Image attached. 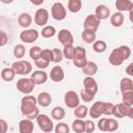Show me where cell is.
<instances>
[{
    "label": "cell",
    "instance_id": "51",
    "mask_svg": "<svg viewBox=\"0 0 133 133\" xmlns=\"http://www.w3.org/2000/svg\"><path fill=\"white\" fill-rule=\"evenodd\" d=\"M30 2L34 5H39V4H43L44 3V0H39V1H33V0H30Z\"/></svg>",
    "mask_w": 133,
    "mask_h": 133
},
{
    "label": "cell",
    "instance_id": "22",
    "mask_svg": "<svg viewBox=\"0 0 133 133\" xmlns=\"http://www.w3.org/2000/svg\"><path fill=\"white\" fill-rule=\"evenodd\" d=\"M82 72L83 74L86 76V77H92L94 75L97 74L98 72V64L94 61H89L87 60V63L85 64V66L82 69Z\"/></svg>",
    "mask_w": 133,
    "mask_h": 133
},
{
    "label": "cell",
    "instance_id": "15",
    "mask_svg": "<svg viewBox=\"0 0 133 133\" xmlns=\"http://www.w3.org/2000/svg\"><path fill=\"white\" fill-rule=\"evenodd\" d=\"M50 79L54 82H60L64 79V72L61 66L55 65L50 71Z\"/></svg>",
    "mask_w": 133,
    "mask_h": 133
},
{
    "label": "cell",
    "instance_id": "17",
    "mask_svg": "<svg viewBox=\"0 0 133 133\" xmlns=\"http://www.w3.org/2000/svg\"><path fill=\"white\" fill-rule=\"evenodd\" d=\"M34 125L31 119L24 118L19 123V132L20 133H33Z\"/></svg>",
    "mask_w": 133,
    "mask_h": 133
},
{
    "label": "cell",
    "instance_id": "34",
    "mask_svg": "<svg viewBox=\"0 0 133 133\" xmlns=\"http://www.w3.org/2000/svg\"><path fill=\"white\" fill-rule=\"evenodd\" d=\"M74 53H75V47H74L73 45L64 46V47H63L62 54H63V57H65L66 59L73 60V59H74Z\"/></svg>",
    "mask_w": 133,
    "mask_h": 133
},
{
    "label": "cell",
    "instance_id": "32",
    "mask_svg": "<svg viewBox=\"0 0 133 133\" xmlns=\"http://www.w3.org/2000/svg\"><path fill=\"white\" fill-rule=\"evenodd\" d=\"M41 34L45 38H50V37H52V36H54L56 34V29L53 26H45L42 29Z\"/></svg>",
    "mask_w": 133,
    "mask_h": 133
},
{
    "label": "cell",
    "instance_id": "48",
    "mask_svg": "<svg viewBox=\"0 0 133 133\" xmlns=\"http://www.w3.org/2000/svg\"><path fill=\"white\" fill-rule=\"evenodd\" d=\"M7 42H8V36H7V34H6L4 31L0 30V47L5 46V45L7 44Z\"/></svg>",
    "mask_w": 133,
    "mask_h": 133
},
{
    "label": "cell",
    "instance_id": "29",
    "mask_svg": "<svg viewBox=\"0 0 133 133\" xmlns=\"http://www.w3.org/2000/svg\"><path fill=\"white\" fill-rule=\"evenodd\" d=\"M72 129L76 133H83L85 132V122L83 119L77 118L72 124Z\"/></svg>",
    "mask_w": 133,
    "mask_h": 133
},
{
    "label": "cell",
    "instance_id": "14",
    "mask_svg": "<svg viewBox=\"0 0 133 133\" xmlns=\"http://www.w3.org/2000/svg\"><path fill=\"white\" fill-rule=\"evenodd\" d=\"M30 79L32 80V82L36 85V84H44L47 82L48 80V74L45 71L42 70H36L34 72L31 73Z\"/></svg>",
    "mask_w": 133,
    "mask_h": 133
},
{
    "label": "cell",
    "instance_id": "36",
    "mask_svg": "<svg viewBox=\"0 0 133 133\" xmlns=\"http://www.w3.org/2000/svg\"><path fill=\"white\" fill-rule=\"evenodd\" d=\"M12 53H14V56H15L16 58H23V57L25 56L26 49H25V47H24L22 44H19V45H17V46H15Z\"/></svg>",
    "mask_w": 133,
    "mask_h": 133
},
{
    "label": "cell",
    "instance_id": "43",
    "mask_svg": "<svg viewBox=\"0 0 133 133\" xmlns=\"http://www.w3.org/2000/svg\"><path fill=\"white\" fill-rule=\"evenodd\" d=\"M80 97H81V99H82L85 103L91 102V100H94V98H95V96H92L91 94L87 92V91L84 90V89H82V90L80 91Z\"/></svg>",
    "mask_w": 133,
    "mask_h": 133
},
{
    "label": "cell",
    "instance_id": "18",
    "mask_svg": "<svg viewBox=\"0 0 133 133\" xmlns=\"http://www.w3.org/2000/svg\"><path fill=\"white\" fill-rule=\"evenodd\" d=\"M36 102L41 107H48L52 103V97L47 91H42L36 97Z\"/></svg>",
    "mask_w": 133,
    "mask_h": 133
},
{
    "label": "cell",
    "instance_id": "23",
    "mask_svg": "<svg viewBox=\"0 0 133 133\" xmlns=\"http://www.w3.org/2000/svg\"><path fill=\"white\" fill-rule=\"evenodd\" d=\"M119 89L122 92L133 91V81L129 77H124L119 81Z\"/></svg>",
    "mask_w": 133,
    "mask_h": 133
},
{
    "label": "cell",
    "instance_id": "45",
    "mask_svg": "<svg viewBox=\"0 0 133 133\" xmlns=\"http://www.w3.org/2000/svg\"><path fill=\"white\" fill-rule=\"evenodd\" d=\"M73 63L75 66L79 69H83L85 64L87 63V58H82V59H73Z\"/></svg>",
    "mask_w": 133,
    "mask_h": 133
},
{
    "label": "cell",
    "instance_id": "39",
    "mask_svg": "<svg viewBox=\"0 0 133 133\" xmlns=\"http://www.w3.org/2000/svg\"><path fill=\"white\" fill-rule=\"evenodd\" d=\"M42 60H45L47 62H51L52 59H53V54H52V50L50 49H43L42 50V53H41V58Z\"/></svg>",
    "mask_w": 133,
    "mask_h": 133
},
{
    "label": "cell",
    "instance_id": "47",
    "mask_svg": "<svg viewBox=\"0 0 133 133\" xmlns=\"http://www.w3.org/2000/svg\"><path fill=\"white\" fill-rule=\"evenodd\" d=\"M95 124L91 121H85V132L86 133H92L95 131Z\"/></svg>",
    "mask_w": 133,
    "mask_h": 133
},
{
    "label": "cell",
    "instance_id": "49",
    "mask_svg": "<svg viewBox=\"0 0 133 133\" xmlns=\"http://www.w3.org/2000/svg\"><path fill=\"white\" fill-rule=\"evenodd\" d=\"M8 129V125L6 123V121L0 118V133H6Z\"/></svg>",
    "mask_w": 133,
    "mask_h": 133
},
{
    "label": "cell",
    "instance_id": "3",
    "mask_svg": "<svg viewBox=\"0 0 133 133\" xmlns=\"http://www.w3.org/2000/svg\"><path fill=\"white\" fill-rule=\"evenodd\" d=\"M112 115H114L116 118H123L125 116L133 118V106H126L123 103L113 105Z\"/></svg>",
    "mask_w": 133,
    "mask_h": 133
},
{
    "label": "cell",
    "instance_id": "52",
    "mask_svg": "<svg viewBox=\"0 0 133 133\" xmlns=\"http://www.w3.org/2000/svg\"><path fill=\"white\" fill-rule=\"evenodd\" d=\"M129 14H130V15H129L130 21H131V22H133V9H132V10H130V11H129Z\"/></svg>",
    "mask_w": 133,
    "mask_h": 133
},
{
    "label": "cell",
    "instance_id": "6",
    "mask_svg": "<svg viewBox=\"0 0 133 133\" xmlns=\"http://www.w3.org/2000/svg\"><path fill=\"white\" fill-rule=\"evenodd\" d=\"M35 84L32 82L30 78H21L17 81V88L20 92L24 95H29L33 91Z\"/></svg>",
    "mask_w": 133,
    "mask_h": 133
},
{
    "label": "cell",
    "instance_id": "31",
    "mask_svg": "<svg viewBox=\"0 0 133 133\" xmlns=\"http://www.w3.org/2000/svg\"><path fill=\"white\" fill-rule=\"evenodd\" d=\"M107 48V45L104 41L102 39H98V41H95L94 44H92V49L95 52L97 53H103Z\"/></svg>",
    "mask_w": 133,
    "mask_h": 133
},
{
    "label": "cell",
    "instance_id": "13",
    "mask_svg": "<svg viewBox=\"0 0 133 133\" xmlns=\"http://www.w3.org/2000/svg\"><path fill=\"white\" fill-rule=\"evenodd\" d=\"M58 41L64 47V46L73 45L74 37H73V34L71 33L70 30H68V29H61V30L58 31Z\"/></svg>",
    "mask_w": 133,
    "mask_h": 133
},
{
    "label": "cell",
    "instance_id": "5",
    "mask_svg": "<svg viewBox=\"0 0 133 133\" xmlns=\"http://www.w3.org/2000/svg\"><path fill=\"white\" fill-rule=\"evenodd\" d=\"M35 119H36V124L38 125V128H39L43 132H45V133H50V132L54 129L53 122H52V119H51L47 114H44V113L41 114V113H39Z\"/></svg>",
    "mask_w": 133,
    "mask_h": 133
},
{
    "label": "cell",
    "instance_id": "9",
    "mask_svg": "<svg viewBox=\"0 0 133 133\" xmlns=\"http://www.w3.org/2000/svg\"><path fill=\"white\" fill-rule=\"evenodd\" d=\"M38 31L36 29H24L20 33V39L24 43L31 44L38 38Z\"/></svg>",
    "mask_w": 133,
    "mask_h": 133
},
{
    "label": "cell",
    "instance_id": "1",
    "mask_svg": "<svg viewBox=\"0 0 133 133\" xmlns=\"http://www.w3.org/2000/svg\"><path fill=\"white\" fill-rule=\"evenodd\" d=\"M36 98L31 95H25L21 99V112L28 119H34L39 114V110L36 107Z\"/></svg>",
    "mask_w": 133,
    "mask_h": 133
},
{
    "label": "cell",
    "instance_id": "16",
    "mask_svg": "<svg viewBox=\"0 0 133 133\" xmlns=\"http://www.w3.org/2000/svg\"><path fill=\"white\" fill-rule=\"evenodd\" d=\"M94 15H95L100 21H101V20H106V19H108V18L110 17V9H109L106 5L100 4V5H98V6L96 7Z\"/></svg>",
    "mask_w": 133,
    "mask_h": 133
},
{
    "label": "cell",
    "instance_id": "25",
    "mask_svg": "<svg viewBox=\"0 0 133 133\" xmlns=\"http://www.w3.org/2000/svg\"><path fill=\"white\" fill-rule=\"evenodd\" d=\"M51 116L55 121H61L65 116V110L62 107H60V106H56V107H54L52 109Z\"/></svg>",
    "mask_w": 133,
    "mask_h": 133
},
{
    "label": "cell",
    "instance_id": "12",
    "mask_svg": "<svg viewBox=\"0 0 133 133\" xmlns=\"http://www.w3.org/2000/svg\"><path fill=\"white\" fill-rule=\"evenodd\" d=\"M83 86L84 90L91 94L92 96H96L98 92V83L94 77H85L83 79Z\"/></svg>",
    "mask_w": 133,
    "mask_h": 133
},
{
    "label": "cell",
    "instance_id": "21",
    "mask_svg": "<svg viewBox=\"0 0 133 133\" xmlns=\"http://www.w3.org/2000/svg\"><path fill=\"white\" fill-rule=\"evenodd\" d=\"M102 105H103V101H97L89 108L88 113L92 118H99L102 115Z\"/></svg>",
    "mask_w": 133,
    "mask_h": 133
},
{
    "label": "cell",
    "instance_id": "33",
    "mask_svg": "<svg viewBox=\"0 0 133 133\" xmlns=\"http://www.w3.org/2000/svg\"><path fill=\"white\" fill-rule=\"evenodd\" d=\"M122 100L123 104L126 106H133V91H126L122 92Z\"/></svg>",
    "mask_w": 133,
    "mask_h": 133
},
{
    "label": "cell",
    "instance_id": "35",
    "mask_svg": "<svg viewBox=\"0 0 133 133\" xmlns=\"http://www.w3.org/2000/svg\"><path fill=\"white\" fill-rule=\"evenodd\" d=\"M41 53H42V49L38 46H33L29 50V56L34 61H36L41 58Z\"/></svg>",
    "mask_w": 133,
    "mask_h": 133
},
{
    "label": "cell",
    "instance_id": "26",
    "mask_svg": "<svg viewBox=\"0 0 133 133\" xmlns=\"http://www.w3.org/2000/svg\"><path fill=\"white\" fill-rule=\"evenodd\" d=\"M0 75H1V78L4 81H6V82L12 81L15 79V76H16V74H15V72H14V70L11 68H5V69H3L1 71V73H0Z\"/></svg>",
    "mask_w": 133,
    "mask_h": 133
},
{
    "label": "cell",
    "instance_id": "41",
    "mask_svg": "<svg viewBox=\"0 0 133 133\" xmlns=\"http://www.w3.org/2000/svg\"><path fill=\"white\" fill-rule=\"evenodd\" d=\"M55 133H70V127L65 123H58L54 128Z\"/></svg>",
    "mask_w": 133,
    "mask_h": 133
},
{
    "label": "cell",
    "instance_id": "11",
    "mask_svg": "<svg viewBox=\"0 0 133 133\" xmlns=\"http://www.w3.org/2000/svg\"><path fill=\"white\" fill-rule=\"evenodd\" d=\"M49 20V12L46 8H38L36 9L35 14H34V23L37 26H44L48 23Z\"/></svg>",
    "mask_w": 133,
    "mask_h": 133
},
{
    "label": "cell",
    "instance_id": "42",
    "mask_svg": "<svg viewBox=\"0 0 133 133\" xmlns=\"http://www.w3.org/2000/svg\"><path fill=\"white\" fill-rule=\"evenodd\" d=\"M52 54H53V59H52V61H54V62H56V63L60 62V61L62 60V58H63L62 50H60V49H58V48L52 49Z\"/></svg>",
    "mask_w": 133,
    "mask_h": 133
},
{
    "label": "cell",
    "instance_id": "28",
    "mask_svg": "<svg viewBox=\"0 0 133 133\" xmlns=\"http://www.w3.org/2000/svg\"><path fill=\"white\" fill-rule=\"evenodd\" d=\"M81 7H82L81 0H69V2H68V9L73 14L80 11Z\"/></svg>",
    "mask_w": 133,
    "mask_h": 133
},
{
    "label": "cell",
    "instance_id": "27",
    "mask_svg": "<svg viewBox=\"0 0 133 133\" xmlns=\"http://www.w3.org/2000/svg\"><path fill=\"white\" fill-rule=\"evenodd\" d=\"M88 113V108L85 105H78L76 108H74V115L77 118L83 119Z\"/></svg>",
    "mask_w": 133,
    "mask_h": 133
},
{
    "label": "cell",
    "instance_id": "24",
    "mask_svg": "<svg viewBox=\"0 0 133 133\" xmlns=\"http://www.w3.org/2000/svg\"><path fill=\"white\" fill-rule=\"evenodd\" d=\"M109 18H110V23H111V25L114 26V27H121V26L124 24V21H125L124 15H123L122 12H118V11L112 14Z\"/></svg>",
    "mask_w": 133,
    "mask_h": 133
},
{
    "label": "cell",
    "instance_id": "4",
    "mask_svg": "<svg viewBox=\"0 0 133 133\" xmlns=\"http://www.w3.org/2000/svg\"><path fill=\"white\" fill-rule=\"evenodd\" d=\"M16 75H28L32 72V64L28 60H17L11 64Z\"/></svg>",
    "mask_w": 133,
    "mask_h": 133
},
{
    "label": "cell",
    "instance_id": "19",
    "mask_svg": "<svg viewBox=\"0 0 133 133\" xmlns=\"http://www.w3.org/2000/svg\"><path fill=\"white\" fill-rule=\"evenodd\" d=\"M115 7L118 10V12L130 11L133 9V2L130 0H116Z\"/></svg>",
    "mask_w": 133,
    "mask_h": 133
},
{
    "label": "cell",
    "instance_id": "7",
    "mask_svg": "<svg viewBox=\"0 0 133 133\" xmlns=\"http://www.w3.org/2000/svg\"><path fill=\"white\" fill-rule=\"evenodd\" d=\"M51 16L56 21H62L66 17V10L64 5L61 2H55L53 3L51 7Z\"/></svg>",
    "mask_w": 133,
    "mask_h": 133
},
{
    "label": "cell",
    "instance_id": "50",
    "mask_svg": "<svg viewBox=\"0 0 133 133\" xmlns=\"http://www.w3.org/2000/svg\"><path fill=\"white\" fill-rule=\"evenodd\" d=\"M125 72H126V74L129 75V76H132V75H133V62H131V63L128 64V66L126 68Z\"/></svg>",
    "mask_w": 133,
    "mask_h": 133
},
{
    "label": "cell",
    "instance_id": "38",
    "mask_svg": "<svg viewBox=\"0 0 133 133\" xmlns=\"http://www.w3.org/2000/svg\"><path fill=\"white\" fill-rule=\"evenodd\" d=\"M82 58H86V50L80 46L75 47L74 59H82Z\"/></svg>",
    "mask_w": 133,
    "mask_h": 133
},
{
    "label": "cell",
    "instance_id": "44",
    "mask_svg": "<svg viewBox=\"0 0 133 133\" xmlns=\"http://www.w3.org/2000/svg\"><path fill=\"white\" fill-rule=\"evenodd\" d=\"M107 121L108 118L107 117H102L99 119L98 122V128L100 131H103V132H106L107 131Z\"/></svg>",
    "mask_w": 133,
    "mask_h": 133
},
{
    "label": "cell",
    "instance_id": "20",
    "mask_svg": "<svg viewBox=\"0 0 133 133\" xmlns=\"http://www.w3.org/2000/svg\"><path fill=\"white\" fill-rule=\"evenodd\" d=\"M32 23V17L30 14L28 12H22L19 15L18 17V24L22 27V28H28Z\"/></svg>",
    "mask_w": 133,
    "mask_h": 133
},
{
    "label": "cell",
    "instance_id": "37",
    "mask_svg": "<svg viewBox=\"0 0 133 133\" xmlns=\"http://www.w3.org/2000/svg\"><path fill=\"white\" fill-rule=\"evenodd\" d=\"M113 105L111 102H103L102 105V114L104 115H112V109H113Z\"/></svg>",
    "mask_w": 133,
    "mask_h": 133
},
{
    "label": "cell",
    "instance_id": "30",
    "mask_svg": "<svg viewBox=\"0 0 133 133\" xmlns=\"http://www.w3.org/2000/svg\"><path fill=\"white\" fill-rule=\"evenodd\" d=\"M96 32L94 31H90V30H83L82 33H81V37L82 39L87 43V44H94V42L96 41Z\"/></svg>",
    "mask_w": 133,
    "mask_h": 133
},
{
    "label": "cell",
    "instance_id": "8",
    "mask_svg": "<svg viewBox=\"0 0 133 133\" xmlns=\"http://www.w3.org/2000/svg\"><path fill=\"white\" fill-rule=\"evenodd\" d=\"M64 104L69 108H76L80 105V98L78 94L74 90H69L64 95Z\"/></svg>",
    "mask_w": 133,
    "mask_h": 133
},
{
    "label": "cell",
    "instance_id": "46",
    "mask_svg": "<svg viewBox=\"0 0 133 133\" xmlns=\"http://www.w3.org/2000/svg\"><path fill=\"white\" fill-rule=\"evenodd\" d=\"M34 64H35V66H36L38 70H42V71L49 66V62H47V61H45V60H42V59H38V60L34 61Z\"/></svg>",
    "mask_w": 133,
    "mask_h": 133
},
{
    "label": "cell",
    "instance_id": "2",
    "mask_svg": "<svg viewBox=\"0 0 133 133\" xmlns=\"http://www.w3.org/2000/svg\"><path fill=\"white\" fill-rule=\"evenodd\" d=\"M130 56H131V49H130V47L123 45V46H119L118 48H114L111 51V53H110V55L108 57V60H109L110 64L118 66L125 60H127Z\"/></svg>",
    "mask_w": 133,
    "mask_h": 133
},
{
    "label": "cell",
    "instance_id": "40",
    "mask_svg": "<svg viewBox=\"0 0 133 133\" xmlns=\"http://www.w3.org/2000/svg\"><path fill=\"white\" fill-rule=\"evenodd\" d=\"M118 129V123L115 118H108L107 121V131L106 132H115Z\"/></svg>",
    "mask_w": 133,
    "mask_h": 133
},
{
    "label": "cell",
    "instance_id": "10",
    "mask_svg": "<svg viewBox=\"0 0 133 133\" xmlns=\"http://www.w3.org/2000/svg\"><path fill=\"white\" fill-rule=\"evenodd\" d=\"M100 20L95 16V15H88L85 20H84V23H83V27H84V30H90V31H94L96 32L100 26Z\"/></svg>",
    "mask_w": 133,
    "mask_h": 133
}]
</instances>
